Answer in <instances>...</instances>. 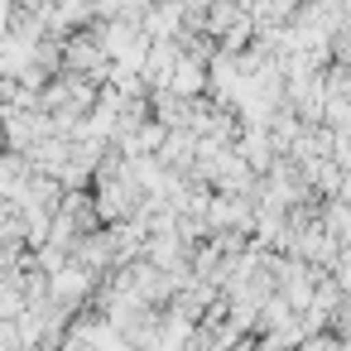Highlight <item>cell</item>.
Segmentation results:
<instances>
[{
	"label": "cell",
	"mask_w": 351,
	"mask_h": 351,
	"mask_svg": "<svg viewBox=\"0 0 351 351\" xmlns=\"http://www.w3.org/2000/svg\"><path fill=\"white\" fill-rule=\"evenodd\" d=\"M92 284H97V274L87 269V265H77V260H68L53 279H49V303H58L63 313L68 308H77L87 293H92Z\"/></svg>",
	"instance_id": "cell-1"
}]
</instances>
